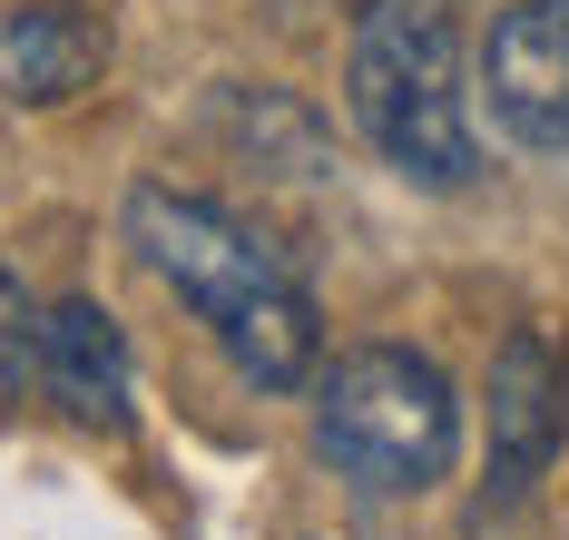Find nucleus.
<instances>
[{
    "mask_svg": "<svg viewBox=\"0 0 569 540\" xmlns=\"http://www.w3.org/2000/svg\"><path fill=\"white\" fill-rule=\"evenodd\" d=\"M118 237H128V256H138L197 324H207V344H217L256 393H305V383L325 373V314H315L305 266H295L256 217H236L227 197L138 178L128 207H118Z\"/></svg>",
    "mask_w": 569,
    "mask_h": 540,
    "instance_id": "obj_1",
    "label": "nucleus"
},
{
    "mask_svg": "<svg viewBox=\"0 0 569 540\" xmlns=\"http://www.w3.org/2000/svg\"><path fill=\"white\" fill-rule=\"evenodd\" d=\"M481 109L520 158H569V0H511L491 20Z\"/></svg>",
    "mask_w": 569,
    "mask_h": 540,
    "instance_id": "obj_5",
    "label": "nucleus"
},
{
    "mask_svg": "<svg viewBox=\"0 0 569 540\" xmlns=\"http://www.w3.org/2000/svg\"><path fill=\"white\" fill-rule=\"evenodd\" d=\"M315 452L373 501H422L461 462V393L412 344H343L315 373Z\"/></svg>",
    "mask_w": 569,
    "mask_h": 540,
    "instance_id": "obj_3",
    "label": "nucleus"
},
{
    "mask_svg": "<svg viewBox=\"0 0 569 540\" xmlns=\"http://www.w3.org/2000/svg\"><path fill=\"white\" fill-rule=\"evenodd\" d=\"M207 119L227 128L236 148H276V178H325L335 158H325V128L305 119L284 89H246V79H227L217 99H207Z\"/></svg>",
    "mask_w": 569,
    "mask_h": 540,
    "instance_id": "obj_8",
    "label": "nucleus"
},
{
    "mask_svg": "<svg viewBox=\"0 0 569 540\" xmlns=\"http://www.w3.org/2000/svg\"><path fill=\"white\" fill-rule=\"evenodd\" d=\"M343 109L402 187H422V197L481 187V119H471V79H461V40L442 0H363L353 10Z\"/></svg>",
    "mask_w": 569,
    "mask_h": 540,
    "instance_id": "obj_2",
    "label": "nucleus"
},
{
    "mask_svg": "<svg viewBox=\"0 0 569 540\" xmlns=\"http://www.w3.org/2000/svg\"><path fill=\"white\" fill-rule=\"evenodd\" d=\"M109 30L79 0H20L0 10V99L10 109H69L79 89H99Z\"/></svg>",
    "mask_w": 569,
    "mask_h": 540,
    "instance_id": "obj_7",
    "label": "nucleus"
},
{
    "mask_svg": "<svg viewBox=\"0 0 569 540\" xmlns=\"http://www.w3.org/2000/svg\"><path fill=\"white\" fill-rule=\"evenodd\" d=\"M569 452V354L550 324H511L491 354V481L481 511H520Z\"/></svg>",
    "mask_w": 569,
    "mask_h": 540,
    "instance_id": "obj_4",
    "label": "nucleus"
},
{
    "mask_svg": "<svg viewBox=\"0 0 569 540\" xmlns=\"http://www.w3.org/2000/svg\"><path fill=\"white\" fill-rule=\"evenodd\" d=\"M40 383V296L20 286V266H0V403H20Z\"/></svg>",
    "mask_w": 569,
    "mask_h": 540,
    "instance_id": "obj_9",
    "label": "nucleus"
},
{
    "mask_svg": "<svg viewBox=\"0 0 569 540\" xmlns=\"http://www.w3.org/2000/svg\"><path fill=\"white\" fill-rule=\"evenodd\" d=\"M40 393L79 432H128V403H138V363H128V334L99 296H59L40 304Z\"/></svg>",
    "mask_w": 569,
    "mask_h": 540,
    "instance_id": "obj_6",
    "label": "nucleus"
}]
</instances>
